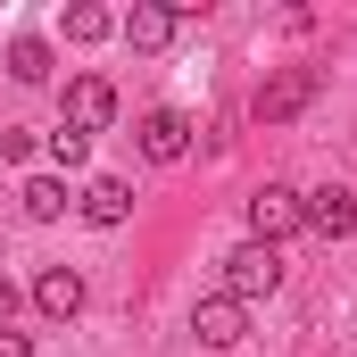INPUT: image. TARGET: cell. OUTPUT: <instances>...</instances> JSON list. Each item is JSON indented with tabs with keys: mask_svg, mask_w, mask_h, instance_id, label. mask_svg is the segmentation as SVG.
Wrapping results in <instances>:
<instances>
[{
	"mask_svg": "<svg viewBox=\"0 0 357 357\" xmlns=\"http://www.w3.org/2000/svg\"><path fill=\"white\" fill-rule=\"evenodd\" d=\"M291 233H307V199H299L291 183H258V191H250V241L282 250Z\"/></svg>",
	"mask_w": 357,
	"mask_h": 357,
	"instance_id": "obj_1",
	"label": "cell"
},
{
	"mask_svg": "<svg viewBox=\"0 0 357 357\" xmlns=\"http://www.w3.org/2000/svg\"><path fill=\"white\" fill-rule=\"evenodd\" d=\"M274 282H282V250H266V241H241L233 258H225V299H266Z\"/></svg>",
	"mask_w": 357,
	"mask_h": 357,
	"instance_id": "obj_2",
	"label": "cell"
},
{
	"mask_svg": "<svg viewBox=\"0 0 357 357\" xmlns=\"http://www.w3.org/2000/svg\"><path fill=\"white\" fill-rule=\"evenodd\" d=\"M307 100H316V75H307V67H282V75H266V84L250 91V116H258V125H291Z\"/></svg>",
	"mask_w": 357,
	"mask_h": 357,
	"instance_id": "obj_3",
	"label": "cell"
},
{
	"mask_svg": "<svg viewBox=\"0 0 357 357\" xmlns=\"http://www.w3.org/2000/svg\"><path fill=\"white\" fill-rule=\"evenodd\" d=\"M108 116H116V84H108V75H75V84H67V133L91 142Z\"/></svg>",
	"mask_w": 357,
	"mask_h": 357,
	"instance_id": "obj_4",
	"label": "cell"
},
{
	"mask_svg": "<svg viewBox=\"0 0 357 357\" xmlns=\"http://www.w3.org/2000/svg\"><path fill=\"white\" fill-rule=\"evenodd\" d=\"M307 233H316V241H349V233H357V191H349V183L307 191Z\"/></svg>",
	"mask_w": 357,
	"mask_h": 357,
	"instance_id": "obj_5",
	"label": "cell"
},
{
	"mask_svg": "<svg viewBox=\"0 0 357 357\" xmlns=\"http://www.w3.org/2000/svg\"><path fill=\"white\" fill-rule=\"evenodd\" d=\"M75 208H84V225H100V233H116V225L133 216V183H125V175H91Z\"/></svg>",
	"mask_w": 357,
	"mask_h": 357,
	"instance_id": "obj_6",
	"label": "cell"
},
{
	"mask_svg": "<svg viewBox=\"0 0 357 357\" xmlns=\"http://www.w3.org/2000/svg\"><path fill=\"white\" fill-rule=\"evenodd\" d=\"M183 150H191V116H183V108H150V116H142V158L175 167Z\"/></svg>",
	"mask_w": 357,
	"mask_h": 357,
	"instance_id": "obj_7",
	"label": "cell"
},
{
	"mask_svg": "<svg viewBox=\"0 0 357 357\" xmlns=\"http://www.w3.org/2000/svg\"><path fill=\"white\" fill-rule=\"evenodd\" d=\"M191 333H199L208 349H233V341L250 333V316H241V299H225V291H216V299H199V307H191Z\"/></svg>",
	"mask_w": 357,
	"mask_h": 357,
	"instance_id": "obj_8",
	"label": "cell"
},
{
	"mask_svg": "<svg viewBox=\"0 0 357 357\" xmlns=\"http://www.w3.org/2000/svg\"><path fill=\"white\" fill-rule=\"evenodd\" d=\"M175 25H183V8H158V0H142V8H125V17H116V33H125L133 50H167V42H175Z\"/></svg>",
	"mask_w": 357,
	"mask_h": 357,
	"instance_id": "obj_9",
	"label": "cell"
},
{
	"mask_svg": "<svg viewBox=\"0 0 357 357\" xmlns=\"http://www.w3.org/2000/svg\"><path fill=\"white\" fill-rule=\"evenodd\" d=\"M33 307H42L50 324H67V316H84V274H75V266H50L42 282H33Z\"/></svg>",
	"mask_w": 357,
	"mask_h": 357,
	"instance_id": "obj_10",
	"label": "cell"
},
{
	"mask_svg": "<svg viewBox=\"0 0 357 357\" xmlns=\"http://www.w3.org/2000/svg\"><path fill=\"white\" fill-rule=\"evenodd\" d=\"M17 199H25V216H33V225H59V216L75 208V199H67V183H59V175H33L25 191H17Z\"/></svg>",
	"mask_w": 357,
	"mask_h": 357,
	"instance_id": "obj_11",
	"label": "cell"
},
{
	"mask_svg": "<svg viewBox=\"0 0 357 357\" xmlns=\"http://www.w3.org/2000/svg\"><path fill=\"white\" fill-rule=\"evenodd\" d=\"M8 75H17V84H50V42H42V33H17V42H8Z\"/></svg>",
	"mask_w": 357,
	"mask_h": 357,
	"instance_id": "obj_12",
	"label": "cell"
},
{
	"mask_svg": "<svg viewBox=\"0 0 357 357\" xmlns=\"http://www.w3.org/2000/svg\"><path fill=\"white\" fill-rule=\"evenodd\" d=\"M108 33H116V17H108V8H91V0L67 8V42H108Z\"/></svg>",
	"mask_w": 357,
	"mask_h": 357,
	"instance_id": "obj_13",
	"label": "cell"
},
{
	"mask_svg": "<svg viewBox=\"0 0 357 357\" xmlns=\"http://www.w3.org/2000/svg\"><path fill=\"white\" fill-rule=\"evenodd\" d=\"M50 158H59V167H84V158H91V142H84V133H67V125H59V133H50Z\"/></svg>",
	"mask_w": 357,
	"mask_h": 357,
	"instance_id": "obj_14",
	"label": "cell"
},
{
	"mask_svg": "<svg viewBox=\"0 0 357 357\" xmlns=\"http://www.w3.org/2000/svg\"><path fill=\"white\" fill-rule=\"evenodd\" d=\"M0 357H33V341L25 333H0Z\"/></svg>",
	"mask_w": 357,
	"mask_h": 357,
	"instance_id": "obj_15",
	"label": "cell"
},
{
	"mask_svg": "<svg viewBox=\"0 0 357 357\" xmlns=\"http://www.w3.org/2000/svg\"><path fill=\"white\" fill-rule=\"evenodd\" d=\"M8 316H17V291H8V282H0V324H8Z\"/></svg>",
	"mask_w": 357,
	"mask_h": 357,
	"instance_id": "obj_16",
	"label": "cell"
},
{
	"mask_svg": "<svg viewBox=\"0 0 357 357\" xmlns=\"http://www.w3.org/2000/svg\"><path fill=\"white\" fill-rule=\"evenodd\" d=\"M0 282H8V274H0Z\"/></svg>",
	"mask_w": 357,
	"mask_h": 357,
	"instance_id": "obj_17",
	"label": "cell"
}]
</instances>
